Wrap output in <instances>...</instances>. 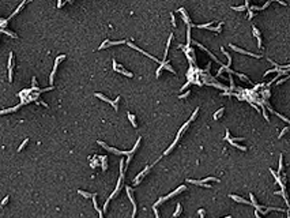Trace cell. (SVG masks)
<instances>
[{
	"label": "cell",
	"instance_id": "cell-1",
	"mask_svg": "<svg viewBox=\"0 0 290 218\" xmlns=\"http://www.w3.org/2000/svg\"><path fill=\"white\" fill-rule=\"evenodd\" d=\"M184 189H187V185H180V187H178L177 189H176V191H173V192H170L169 194V195L168 196H164V198H160V199H158V202H157V203L155 204H154L153 206V207H157V206L158 204H160V203H162V202H165V200H168V199H170V198H173V196H176L177 195V194H180V192H182V191H184Z\"/></svg>",
	"mask_w": 290,
	"mask_h": 218
},
{
	"label": "cell",
	"instance_id": "cell-2",
	"mask_svg": "<svg viewBox=\"0 0 290 218\" xmlns=\"http://www.w3.org/2000/svg\"><path fill=\"white\" fill-rule=\"evenodd\" d=\"M94 96H95V97H98V98H101V100H102V101H105V102H109V104L112 105V106H113V108L116 109V110L118 109V101H120V96H118V97H117V98H116V100H114V101L109 100V98L106 97V96H104V94H102V93H95Z\"/></svg>",
	"mask_w": 290,
	"mask_h": 218
},
{
	"label": "cell",
	"instance_id": "cell-3",
	"mask_svg": "<svg viewBox=\"0 0 290 218\" xmlns=\"http://www.w3.org/2000/svg\"><path fill=\"white\" fill-rule=\"evenodd\" d=\"M113 68H114V71H117V72H120V74H123V75H125V76H128V78H132V76H134V74H132V72H129V71H127L123 66L118 67V64H117V61H116V60H113Z\"/></svg>",
	"mask_w": 290,
	"mask_h": 218
},
{
	"label": "cell",
	"instance_id": "cell-4",
	"mask_svg": "<svg viewBox=\"0 0 290 218\" xmlns=\"http://www.w3.org/2000/svg\"><path fill=\"white\" fill-rule=\"evenodd\" d=\"M64 59H65V55H60V56L56 57V60H55V66H53V70H52V72H50V76H49V82H50V83H53V78H55V74H56V70H57L59 63H60L61 60H64Z\"/></svg>",
	"mask_w": 290,
	"mask_h": 218
},
{
	"label": "cell",
	"instance_id": "cell-5",
	"mask_svg": "<svg viewBox=\"0 0 290 218\" xmlns=\"http://www.w3.org/2000/svg\"><path fill=\"white\" fill-rule=\"evenodd\" d=\"M125 42H128V41H127V40H120V41H109V40H105V41L98 46V49H104V48H106V46L120 45V44H125Z\"/></svg>",
	"mask_w": 290,
	"mask_h": 218
},
{
	"label": "cell",
	"instance_id": "cell-6",
	"mask_svg": "<svg viewBox=\"0 0 290 218\" xmlns=\"http://www.w3.org/2000/svg\"><path fill=\"white\" fill-rule=\"evenodd\" d=\"M229 46H230V48H232L233 50H236V52H238V53H243V55H247V56H252V57H257V59H260V57H261V55H256V53H251V52H247V50H244V49L238 48V46L233 45V44H230Z\"/></svg>",
	"mask_w": 290,
	"mask_h": 218
},
{
	"label": "cell",
	"instance_id": "cell-7",
	"mask_svg": "<svg viewBox=\"0 0 290 218\" xmlns=\"http://www.w3.org/2000/svg\"><path fill=\"white\" fill-rule=\"evenodd\" d=\"M127 194H128V198H129L132 206H134V213H132V218H134L135 215H136L138 207H136V202H135V199H134V191H132V188H131V187H127Z\"/></svg>",
	"mask_w": 290,
	"mask_h": 218
},
{
	"label": "cell",
	"instance_id": "cell-8",
	"mask_svg": "<svg viewBox=\"0 0 290 218\" xmlns=\"http://www.w3.org/2000/svg\"><path fill=\"white\" fill-rule=\"evenodd\" d=\"M154 164H157V161H155V162H154ZM154 164H150V165H149V166H146V168H144V169H143V170H142V172H140V173H139V174H138V176H136V177H135V180H134V184H138V183H139V181H140V179H143V177H144V174H146V173H147V172H149V170H150V169H151V168H153V166H154Z\"/></svg>",
	"mask_w": 290,
	"mask_h": 218
},
{
	"label": "cell",
	"instance_id": "cell-9",
	"mask_svg": "<svg viewBox=\"0 0 290 218\" xmlns=\"http://www.w3.org/2000/svg\"><path fill=\"white\" fill-rule=\"evenodd\" d=\"M128 45L131 46V48H134V49H136V50H139V52H142V55H146V56H147V57H150V59H153L154 61L160 63V64H161V63H162V61H160V60H158L157 57H154L153 55H150V53H147V52H146V50H142L140 48H139V46H136V45H135V44H132V42H131V41H128Z\"/></svg>",
	"mask_w": 290,
	"mask_h": 218
},
{
	"label": "cell",
	"instance_id": "cell-10",
	"mask_svg": "<svg viewBox=\"0 0 290 218\" xmlns=\"http://www.w3.org/2000/svg\"><path fill=\"white\" fill-rule=\"evenodd\" d=\"M98 145H101L102 147H104L106 151H110V153H114V154H117V156H124V151H120V150H117V149H114V147H109L106 143H104L102 140H98Z\"/></svg>",
	"mask_w": 290,
	"mask_h": 218
},
{
	"label": "cell",
	"instance_id": "cell-11",
	"mask_svg": "<svg viewBox=\"0 0 290 218\" xmlns=\"http://www.w3.org/2000/svg\"><path fill=\"white\" fill-rule=\"evenodd\" d=\"M12 59H14V53L10 52L8 56V81L12 82Z\"/></svg>",
	"mask_w": 290,
	"mask_h": 218
},
{
	"label": "cell",
	"instance_id": "cell-12",
	"mask_svg": "<svg viewBox=\"0 0 290 218\" xmlns=\"http://www.w3.org/2000/svg\"><path fill=\"white\" fill-rule=\"evenodd\" d=\"M180 136H181L180 134H177V136H176V139H174V142H173V143L170 145L169 147H168V149H166L165 151H164V156H168V154H169L170 151H172V149H174V146H176V143H177V142H178V139H180Z\"/></svg>",
	"mask_w": 290,
	"mask_h": 218
},
{
	"label": "cell",
	"instance_id": "cell-13",
	"mask_svg": "<svg viewBox=\"0 0 290 218\" xmlns=\"http://www.w3.org/2000/svg\"><path fill=\"white\" fill-rule=\"evenodd\" d=\"M178 11H180V12H181V15H182V19H184V21H185V23H187V25H191V19H189V17H188V14H187V11H185V8H184V7H181V8H178Z\"/></svg>",
	"mask_w": 290,
	"mask_h": 218
},
{
	"label": "cell",
	"instance_id": "cell-14",
	"mask_svg": "<svg viewBox=\"0 0 290 218\" xmlns=\"http://www.w3.org/2000/svg\"><path fill=\"white\" fill-rule=\"evenodd\" d=\"M230 198H232L233 200H236V202H240V203H244V204H249V202L247 199H244V198H240V196H237V195H234V194H232V195H229Z\"/></svg>",
	"mask_w": 290,
	"mask_h": 218
},
{
	"label": "cell",
	"instance_id": "cell-15",
	"mask_svg": "<svg viewBox=\"0 0 290 218\" xmlns=\"http://www.w3.org/2000/svg\"><path fill=\"white\" fill-rule=\"evenodd\" d=\"M25 3H26V0H23V2H22V3H21V4H19V6H18V7H17V10H15V11H14V12H12V14H11V15H10V17H8V18H6V19H7V21H8V19H11V18H12V17H15V15H17V14H18V12H19V11H21V8H22V7H23V6H25Z\"/></svg>",
	"mask_w": 290,
	"mask_h": 218
},
{
	"label": "cell",
	"instance_id": "cell-16",
	"mask_svg": "<svg viewBox=\"0 0 290 218\" xmlns=\"http://www.w3.org/2000/svg\"><path fill=\"white\" fill-rule=\"evenodd\" d=\"M97 158H98V160H101V161H102V169H104V170H106V169H108V162H106V160H108V157H106V156H97Z\"/></svg>",
	"mask_w": 290,
	"mask_h": 218
},
{
	"label": "cell",
	"instance_id": "cell-17",
	"mask_svg": "<svg viewBox=\"0 0 290 218\" xmlns=\"http://www.w3.org/2000/svg\"><path fill=\"white\" fill-rule=\"evenodd\" d=\"M232 8H233V10H236V11H244L245 8L248 10V8H249V2H248V0H247V2H245V4H244V6H238V7H236V6H233Z\"/></svg>",
	"mask_w": 290,
	"mask_h": 218
},
{
	"label": "cell",
	"instance_id": "cell-18",
	"mask_svg": "<svg viewBox=\"0 0 290 218\" xmlns=\"http://www.w3.org/2000/svg\"><path fill=\"white\" fill-rule=\"evenodd\" d=\"M214 23H215V22H207V23H203V25H196V27H197V29H210V27H211L213 25H214Z\"/></svg>",
	"mask_w": 290,
	"mask_h": 218
},
{
	"label": "cell",
	"instance_id": "cell-19",
	"mask_svg": "<svg viewBox=\"0 0 290 218\" xmlns=\"http://www.w3.org/2000/svg\"><path fill=\"white\" fill-rule=\"evenodd\" d=\"M172 38H173V34H170L169 38H168V44H166V49H165V55H164V61H165V59H166V55H168V52H169V46H170V42H172Z\"/></svg>",
	"mask_w": 290,
	"mask_h": 218
},
{
	"label": "cell",
	"instance_id": "cell-20",
	"mask_svg": "<svg viewBox=\"0 0 290 218\" xmlns=\"http://www.w3.org/2000/svg\"><path fill=\"white\" fill-rule=\"evenodd\" d=\"M223 112H225V108H219V109H218L217 112L214 113V120H218V119L223 114Z\"/></svg>",
	"mask_w": 290,
	"mask_h": 218
},
{
	"label": "cell",
	"instance_id": "cell-21",
	"mask_svg": "<svg viewBox=\"0 0 290 218\" xmlns=\"http://www.w3.org/2000/svg\"><path fill=\"white\" fill-rule=\"evenodd\" d=\"M78 194H81V195H82L83 198H94V196H95V194L85 192V191H82V189H78Z\"/></svg>",
	"mask_w": 290,
	"mask_h": 218
},
{
	"label": "cell",
	"instance_id": "cell-22",
	"mask_svg": "<svg viewBox=\"0 0 290 218\" xmlns=\"http://www.w3.org/2000/svg\"><path fill=\"white\" fill-rule=\"evenodd\" d=\"M181 211H182V207H181V204L178 203V204L176 206V211H174L173 217H174V218H177V217H178V215H180V214H181Z\"/></svg>",
	"mask_w": 290,
	"mask_h": 218
},
{
	"label": "cell",
	"instance_id": "cell-23",
	"mask_svg": "<svg viewBox=\"0 0 290 218\" xmlns=\"http://www.w3.org/2000/svg\"><path fill=\"white\" fill-rule=\"evenodd\" d=\"M128 119H129V121L132 123L134 127H138V123H136V120H135V114H132L131 112H128Z\"/></svg>",
	"mask_w": 290,
	"mask_h": 218
},
{
	"label": "cell",
	"instance_id": "cell-24",
	"mask_svg": "<svg viewBox=\"0 0 290 218\" xmlns=\"http://www.w3.org/2000/svg\"><path fill=\"white\" fill-rule=\"evenodd\" d=\"M22 104H19V105H17V106H14V108H10V109H3L2 110V112H0V113H2V114H6L7 112H15V110H17L18 108H19V106H21Z\"/></svg>",
	"mask_w": 290,
	"mask_h": 218
},
{
	"label": "cell",
	"instance_id": "cell-25",
	"mask_svg": "<svg viewBox=\"0 0 290 218\" xmlns=\"http://www.w3.org/2000/svg\"><path fill=\"white\" fill-rule=\"evenodd\" d=\"M0 31H2V33H6L7 35H11V37H14V38H18V34H15V33H12V31H10V30L0 29Z\"/></svg>",
	"mask_w": 290,
	"mask_h": 218
},
{
	"label": "cell",
	"instance_id": "cell-26",
	"mask_svg": "<svg viewBox=\"0 0 290 218\" xmlns=\"http://www.w3.org/2000/svg\"><path fill=\"white\" fill-rule=\"evenodd\" d=\"M282 169H283V156H279V169H278V174H281V172H282Z\"/></svg>",
	"mask_w": 290,
	"mask_h": 218
},
{
	"label": "cell",
	"instance_id": "cell-27",
	"mask_svg": "<svg viewBox=\"0 0 290 218\" xmlns=\"http://www.w3.org/2000/svg\"><path fill=\"white\" fill-rule=\"evenodd\" d=\"M222 25H223V22H218V26L217 27H210V30H211V31H217V33H221Z\"/></svg>",
	"mask_w": 290,
	"mask_h": 218
},
{
	"label": "cell",
	"instance_id": "cell-28",
	"mask_svg": "<svg viewBox=\"0 0 290 218\" xmlns=\"http://www.w3.org/2000/svg\"><path fill=\"white\" fill-rule=\"evenodd\" d=\"M230 145L234 146V147H237V149H240V150H243V151H247V147H245V146H241V145L236 143V142H230Z\"/></svg>",
	"mask_w": 290,
	"mask_h": 218
},
{
	"label": "cell",
	"instance_id": "cell-29",
	"mask_svg": "<svg viewBox=\"0 0 290 218\" xmlns=\"http://www.w3.org/2000/svg\"><path fill=\"white\" fill-rule=\"evenodd\" d=\"M203 183H207V181H217V183H219V179H217V177H206V179L202 180Z\"/></svg>",
	"mask_w": 290,
	"mask_h": 218
},
{
	"label": "cell",
	"instance_id": "cell-30",
	"mask_svg": "<svg viewBox=\"0 0 290 218\" xmlns=\"http://www.w3.org/2000/svg\"><path fill=\"white\" fill-rule=\"evenodd\" d=\"M252 30H253V35H255L256 38H261V37H260V31H259V29H257L256 26H253Z\"/></svg>",
	"mask_w": 290,
	"mask_h": 218
},
{
	"label": "cell",
	"instance_id": "cell-31",
	"mask_svg": "<svg viewBox=\"0 0 290 218\" xmlns=\"http://www.w3.org/2000/svg\"><path fill=\"white\" fill-rule=\"evenodd\" d=\"M197 113H199V108H196V109H195V112H193V113H192V116L189 117V121H193V120H195V117L197 116Z\"/></svg>",
	"mask_w": 290,
	"mask_h": 218
},
{
	"label": "cell",
	"instance_id": "cell-32",
	"mask_svg": "<svg viewBox=\"0 0 290 218\" xmlns=\"http://www.w3.org/2000/svg\"><path fill=\"white\" fill-rule=\"evenodd\" d=\"M27 142H29V138H26V139H25V140H23L22 143H21V146H19V147H18V151H21V150H22L23 147H25V146L27 145Z\"/></svg>",
	"mask_w": 290,
	"mask_h": 218
},
{
	"label": "cell",
	"instance_id": "cell-33",
	"mask_svg": "<svg viewBox=\"0 0 290 218\" xmlns=\"http://www.w3.org/2000/svg\"><path fill=\"white\" fill-rule=\"evenodd\" d=\"M165 68L166 70H169L170 71V72H173V74H176V71H174V68H173V67L172 66H170V63L168 61V63H166V66H165Z\"/></svg>",
	"mask_w": 290,
	"mask_h": 218
},
{
	"label": "cell",
	"instance_id": "cell-34",
	"mask_svg": "<svg viewBox=\"0 0 290 218\" xmlns=\"http://www.w3.org/2000/svg\"><path fill=\"white\" fill-rule=\"evenodd\" d=\"M289 128H290V127H285V128L281 131V134H279V138H282V136H283L285 134H286V132H287V131H289Z\"/></svg>",
	"mask_w": 290,
	"mask_h": 218
},
{
	"label": "cell",
	"instance_id": "cell-35",
	"mask_svg": "<svg viewBox=\"0 0 290 218\" xmlns=\"http://www.w3.org/2000/svg\"><path fill=\"white\" fill-rule=\"evenodd\" d=\"M189 94H191V92H189V90H187L184 94H180V96H178V98H185V97H188Z\"/></svg>",
	"mask_w": 290,
	"mask_h": 218
},
{
	"label": "cell",
	"instance_id": "cell-36",
	"mask_svg": "<svg viewBox=\"0 0 290 218\" xmlns=\"http://www.w3.org/2000/svg\"><path fill=\"white\" fill-rule=\"evenodd\" d=\"M253 15H255V14H253V11H252L251 8H248V18H249V19H252V18H253Z\"/></svg>",
	"mask_w": 290,
	"mask_h": 218
},
{
	"label": "cell",
	"instance_id": "cell-37",
	"mask_svg": "<svg viewBox=\"0 0 290 218\" xmlns=\"http://www.w3.org/2000/svg\"><path fill=\"white\" fill-rule=\"evenodd\" d=\"M170 17H172V25L176 27V18H174V14H170Z\"/></svg>",
	"mask_w": 290,
	"mask_h": 218
},
{
	"label": "cell",
	"instance_id": "cell-38",
	"mask_svg": "<svg viewBox=\"0 0 290 218\" xmlns=\"http://www.w3.org/2000/svg\"><path fill=\"white\" fill-rule=\"evenodd\" d=\"M7 202H8V196H6L4 199H3V202H2V207H3V206H6Z\"/></svg>",
	"mask_w": 290,
	"mask_h": 218
},
{
	"label": "cell",
	"instance_id": "cell-39",
	"mask_svg": "<svg viewBox=\"0 0 290 218\" xmlns=\"http://www.w3.org/2000/svg\"><path fill=\"white\" fill-rule=\"evenodd\" d=\"M197 213H199V215H200V217H204V213H206V211H204L203 209H200V210H199V211H197Z\"/></svg>",
	"mask_w": 290,
	"mask_h": 218
},
{
	"label": "cell",
	"instance_id": "cell-40",
	"mask_svg": "<svg viewBox=\"0 0 290 218\" xmlns=\"http://www.w3.org/2000/svg\"><path fill=\"white\" fill-rule=\"evenodd\" d=\"M63 4H65V2H61V0H59V2H57V7H59V8H60Z\"/></svg>",
	"mask_w": 290,
	"mask_h": 218
},
{
	"label": "cell",
	"instance_id": "cell-41",
	"mask_svg": "<svg viewBox=\"0 0 290 218\" xmlns=\"http://www.w3.org/2000/svg\"><path fill=\"white\" fill-rule=\"evenodd\" d=\"M256 217H257V218H261V217L259 215V213H257V211H256Z\"/></svg>",
	"mask_w": 290,
	"mask_h": 218
},
{
	"label": "cell",
	"instance_id": "cell-42",
	"mask_svg": "<svg viewBox=\"0 0 290 218\" xmlns=\"http://www.w3.org/2000/svg\"><path fill=\"white\" fill-rule=\"evenodd\" d=\"M223 218H232V217H230V215H228V217H223Z\"/></svg>",
	"mask_w": 290,
	"mask_h": 218
},
{
	"label": "cell",
	"instance_id": "cell-43",
	"mask_svg": "<svg viewBox=\"0 0 290 218\" xmlns=\"http://www.w3.org/2000/svg\"><path fill=\"white\" fill-rule=\"evenodd\" d=\"M200 218H204V217H200Z\"/></svg>",
	"mask_w": 290,
	"mask_h": 218
}]
</instances>
